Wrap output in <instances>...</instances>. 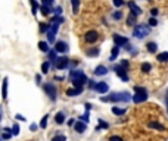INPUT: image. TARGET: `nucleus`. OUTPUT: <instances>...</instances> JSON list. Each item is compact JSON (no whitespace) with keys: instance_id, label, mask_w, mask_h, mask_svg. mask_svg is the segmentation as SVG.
Instances as JSON below:
<instances>
[{"instance_id":"obj_2","label":"nucleus","mask_w":168,"mask_h":141,"mask_svg":"<svg viewBox=\"0 0 168 141\" xmlns=\"http://www.w3.org/2000/svg\"><path fill=\"white\" fill-rule=\"evenodd\" d=\"M131 100V96L124 91V93H112L109 96H103L100 97V101H109V103H127V101Z\"/></svg>"},{"instance_id":"obj_7","label":"nucleus","mask_w":168,"mask_h":141,"mask_svg":"<svg viewBox=\"0 0 168 141\" xmlns=\"http://www.w3.org/2000/svg\"><path fill=\"white\" fill-rule=\"evenodd\" d=\"M53 49L56 50V52H58V53L65 54V53H68V50H69V46H68L67 41L59 40V41H56V43H55V47H53Z\"/></svg>"},{"instance_id":"obj_4","label":"nucleus","mask_w":168,"mask_h":141,"mask_svg":"<svg viewBox=\"0 0 168 141\" xmlns=\"http://www.w3.org/2000/svg\"><path fill=\"white\" fill-rule=\"evenodd\" d=\"M69 63H71L69 57H67V56H61V57L56 59L55 66H56L58 71H64V69H68V68H69Z\"/></svg>"},{"instance_id":"obj_10","label":"nucleus","mask_w":168,"mask_h":141,"mask_svg":"<svg viewBox=\"0 0 168 141\" xmlns=\"http://www.w3.org/2000/svg\"><path fill=\"white\" fill-rule=\"evenodd\" d=\"M114 43H115V46L122 47V46H125V44H128V38L127 37H122L120 34H114Z\"/></svg>"},{"instance_id":"obj_29","label":"nucleus","mask_w":168,"mask_h":141,"mask_svg":"<svg viewBox=\"0 0 168 141\" xmlns=\"http://www.w3.org/2000/svg\"><path fill=\"white\" fill-rule=\"evenodd\" d=\"M146 47H148V52H149V53H155V52H156V49H158L156 43H154V41L148 43V44H146Z\"/></svg>"},{"instance_id":"obj_22","label":"nucleus","mask_w":168,"mask_h":141,"mask_svg":"<svg viewBox=\"0 0 168 141\" xmlns=\"http://www.w3.org/2000/svg\"><path fill=\"white\" fill-rule=\"evenodd\" d=\"M86 53H87V56H90V57H94V56H99L100 50H99V47H94V49H88Z\"/></svg>"},{"instance_id":"obj_17","label":"nucleus","mask_w":168,"mask_h":141,"mask_svg":"<svg viewBox=\"0 0 168 141\" xmlns=\"http://www.w3.org/2000/svg\"><path fill=\"white\" fill-rule=\"evenodd\" d=\"M128 7H130V10H131V14H133V15H136V16L141 14V9H140V7H139V6H137V5H136L134 2H128Z\"/></svg>"},{"instance_id":"obj_13","label":"nucleus","mask_w":168,"mask_h":141,"mask_svg":"<svg viewBox=\"0 0 168 141\" xmlns=\"http://www.w3.org/2000/svg\"><path fill=\"white\" fill-rule=\"evenodd\" d=\"M7 87H9V78L5 76L2 82V99L3 100H7Z\"/></svg>"},{"instance_id":"obj_24","label":"nucleus","mask_w":168,"mask_h":141,"mask_svg":"<svg viewBox=\"0 0 168 141\" xmlns=\"http://www.w3.org/2000/svg\"><path fill=\"white\" fill-rule=\"evenodd\" d=\"M47 123H49V115H44L43 118H41V121H40V123H39V127L41 128V129H46V127H47Z\"/></svg>"},{"instance_id":"obj_44","label":"nucleus","mask_w":168,"mask_h":141,"mask_svg":"<svg viewBox=\"0 0 168 141\" xmlns=\"http://www.w3.org/2000/svg\"><path fill=\"white\" fill-rule=\"evenodd\" d=\"M109 141H124L121 138V137H118V135H112L111 138H109Z\"/></svg>"},{"instance_id":"obj_20","label":"nucleus","mask_w":168,"mask_h":141,"mask_svg":"<svg viewBox=\"0 0 168 141\" xmlns=\"http://www.w3.org/2000/svg\"><path fill=\"white\" fill-rule=\"evenodd\" d=\"M50 65H52V62H49V61L43 62V63H41V74L46 75L47 72L50 71Z\"/></svg>"},{"instance_id":"obj_42","label":"nucleus","mask_w":168,"mask_h":141,"mask_svg":"<svg viewBox=\"0 0 168 141\" xmlns=\"http://www.w3.org/2000/svg\"><path fill=\"white\" fill-rule=\"evenodd\" d=\"M47 29H49V24H43V22H41L40 24V31L41 33H46Z\"/></svg>"},{"instance_id":"obj_19","label":"nucleus","mask_w":168,"mask_h":141,"mask_svg":"<svg viewBox=\"0 0 168 141\" xmlns=\"http://www.w3.org/2000/svg\"><path fill=\"white\" fill-rule=\"evenodd\" d=\"M118 54H120V47L115 46L114 49H112V52H111V56H109V61L114 62L117 57H118Z\"/></svg>"},{"instance_id":"obj_37","label":"nucleus","mask_w":168,"mask_h":141,"mask_svg":"<svg viewBox=\"0 0 168 141\" xmlns=\"http://www.w3.org/2000/svg\"><path fill=\"white\" fill-rule=\"evenodd\" d=\"M112 18H114V19H117V21H120L122 18V12H121V10H117V12H114V14H112Z\"/></svg>"},{"instance_id":"obj_6","label":"nucleus","mask_w":168,"mask_h":141,"mask_svg":"<svg viewBox=\"0 0 168 141\" xmlns=\"http://www.w3.org/2000/svg\"><path fill=\"white\" fill-rule=\"evenodd\" d=\"M97 38H99V33H97V31H94V29H90V31H87V33H86V35H84V41H86V43H88V44H93V43H96V41H97Z\"/></svg>"},{"instance_id":"obj_5","label":"nucleus","mask_w":168,"mask_h":141,"mask_svg":"<svg viewBox=\"0 0 168 141\" xmlns=\"http://www.w3.org/2000/svg\"><path fill=\"white\" fill-rule=\"evenodd\" d=\"M149 27H146V25H136L134 27V31H133V35L134 37H137V38H143L145 35H148L149 34Z\"/></svg>"},{"instance_id":"obj_1","label":"nucleus","mask_w":168,"mask_h":141,"mask_svg":"<svg viewBox=\"0 0 168 141\" xmlns=\"http://www.w3.org/2000/svg\"><path fill=\"white\" fill-rule=\"evenodd\" d=\"M68 78L72 82V87H77V88H84V85L88 82L87 75L84 74L83 71H80V69H69Z\"/></svg>"},{"instance_id":"obj_40","label":"nucleus","mask_w":168,"mask_h":141,"mask_svg":"<svg viewBox=\"0 0 168 141\" xmlns=\"http://www.w3.org/2000/svg\"><path fill=\"white\" fill-rule=\"evenodd\" d=\"M39 128H40V127H39V123H34V122H33V123L30 125V131H31V132H35Z\"/></svg>"},{"instance_id":"obj_23","label":"nucleus","mask_w":168,"mask_h":141,"mask_svg":"<svg viewBox=\"0 0 168 141\" xmlns=\"http://www.w3.org/2000/svg\"><path fill=\"white\" fill-rule=\"evenodd\" d=\"M30 3H31V10H33V15H35L39 12V9H40V5H39V2L37 0H30Z\"/></svg>"},{"instance_id":"obj_39","label":"nucleus","mask_w":168,"mask_h":141,"mask_svg":"<svg viewBox=\"0 0 168 141\" xmlns=\"http://www.w3.org/2000/svg\"><path fill=\"white\" fill-rule=\"evenodd\" d=\"M53 12H55V15H56V16H61V15H62V6H56L53 9Z\"/></svg>"},{"instance_id":"obj_52","label":"nucleus","mask_w":168,"mask_h":141,"mask_svg":"<svg viewBox=\"0 0 168 141\" xmlns=\"http://www.w3.org/2000/svg\"><path fill=\"white\" fill-rule=\"evenodd\" d=\"M84 108H86V110H88V112H90V109H92V104H90V103H86V104H84Z\"/></svg>"},{"instance_id":"obj_53","label":"nucleus","mask_w":168,"mask_h":141,"mask_svg":"<svg viewBox=\"0 0 168 141\" xmlns=\"http://www.w3.org/2000/svg\"><path fill=\"white\" fill-rule=\"evenodd\" d=\"M0 141H3V138H2V135H0Z\"/></svg>"},{"instance_id":"obj_16","label":"nucleus","mask_w":168,"mask_h":141,"mask_svg":"<svg viewBox=\"0 0 168 141\" xmlns=\"http://www.w3.org/2000/svg\"><path fill=\"white\" fill-rule=\"evenodd\" d=\"M108 74V68L105 65H99V66L94 68V75H97V76H103V75Z\"/></svg>"},{"instance_id":"obj_47","label":"nucleus","mask_w":168,"mask_h":141,"mask_svg":"<svg viewBox=\"0 0 168 141\" xmlns=\"http://www.w3.org/2000/svg\"><path fill=\"white\" fill-rule=\"evenodd\" d=\"M120 65H121L122 68H125L127 71H128V68H130V63H128L127 61H121V63H120Z\"/></svg>"},{"instance_id":"obj_25","label":"nucleus","mask_w":168,"mask_h":141,"mask_svg":"<svg viewBox=\"0 0 168 141\" xmlns=\"http://www.w3.org/2000/svg\"><path fill=\"white\" fill-rule=\"evenodd\" d=\"M149 128H154V129H158V131H165V127L161 125L159 122H150V123H149Z\"/></svg>"},{"instance_id":"obj_31","label":"nucleus","mask_w":168,"mask_h":141,"mask_svg":"<svg viewBox=\"0 0 168 141\" xmlns=\"http://www.w3.org/2000/svg\"><path fill=\"white\" fill-rule=\"evenodd\" d=\"M112 113L117 115V116H122V115L125 113V109H121V108H117V106H114V108H112Z\"/></svg>"},{"instance_id":"obj_14","label":"nucleus","mask_w":168,"mask_h":141,"mask_svg":"<svg viewBox=\"0 0 168 141\" xmlns=\"http://www.w3.org/2000/svg\"><path fill=\"white\" fill-rule=\"evenodd\" d=\"M84 91V88H77V87H71L67 90V96L68 97H77V96H80L83 94Z\"/></svg>"},{"instance_id":"obj_28","label":"nucleus","mask_w":168,"mask_h":141,"mask_svg":"<svg viewBox=\"0 0 168 141\" xmlns=\"http://www.w3.org/2000/svg\"><path fill=\"white\" fill-rule=\"evenodd\" d=\"M109 128V123L105 122L103 119H99V125L96 127V131H100V129H108Z\"/></svg>"},{"instance_id":"obj_27","label":"nucleus","mask_w":168,"mask_h":141,"mask_svg":"<svg viewBox=\"0 0 168 141\" xmlns=\"http://www.w3.org/2000/svg\"><path fill=\"white\" fill-rule=\"evenodd\" d=\"M71 6H72L74 15H77L78 14V9H80V0H71Z\"/></svg>"},{"instance_id":"obj_54","label":"nucleus","mask_w":168,"mask_h":141,"mask_svg":"<svg viewBox=\"0 0 168 141\" xmlns=\"http://www.w3.org/2000/svg\"><path fill=\"white\" fill-rule=\"evenodd\" d=\"M167 93H168V91H167Z\"/></svg>"},{"instance_id":"obj_51","label":"nucleus","mask_w":168,"mask_h":141,"mask_svg":"<svg viewBox=\"0 0 168 141\" xmlns=\"http://www.w3.org/2000/svg\"><path fill=\"white\" fill-rule=\"evenodd\" d=\"M2 119H3V108L0 104V123H2Z\"/></svg>"},{"instance_id":"obj_35","label":"nucleus","mask_w":168,"mask_h":141,"mask_svg":"<svg viewBox=\"0 0 168 141\" xmlns=\"http://www.w3.org/2000/svg\"><path fill=\"white\" fill-rule=\"evenodd\" d=\"M52 141H67V137H65L64 134H58L52 138Z\"/></svg>"},{"instance_id":"obj_12","label":"nucleus","mask_w":168,"mask_h":141,"mask_svg":"<svg viewBox=\"0 0 168 141\" xmlns=\"http://www.w3.org/2000/svg\"><path fill=\"white\" fill-rule=\"evenodd\" d=\"M55 122H56V125H64L65 122H67V115H65V112H56V115H55Z\"/></svg>"},{"instance_id":"obj_36","label":"nucleus","mask_w":168,"mask_h":141,"mask_svg":"<svg viewBox=\"0 0 168 141\" xmlns=\"http://www.w3.org/2000/svg\"><path fill=\"white\" fill-rule=\"evenodd\" d=\"M150 69H152L150 63H141V71L143 72H150Z\"/></svg>"},{"instance_id":"obj_11","label":"nucleus","mask_w":168,"mask_h":141,"mask_svg":"<svg viewBox=\"0 0 168 141\" xmlns=\"http://www.w3.org/2000/svg\"><path fill=\"white\" fill-rule=\"evenodd\" d=\"M72 128H74V131L77 134H84L86 129H87V123H84V122H81V121H77Z\"/></svg>"},{"instance_id":"obj_33","label":"nucleus","mask_w":168,"mask_h":141,"mask_svg":"<svg viewBox=\"0 0 168 141\" xmlns=\"http://www.w3.org/2000/svg\"><path fill=\"white\" fill-rule=\"evenodd\" d=\"M136 18H137V16H136V15H128V18H127V25H134L136 24Z\"/></svg>"},{"instance_id":"obj_41","label":"nucleus","mask_w":168,"mask_h":141,"mask_svg":"<svg viewBox=\"0 0 168 141\" xmlns=\"http://www.w3.org/2000/svg\"><path fill=\"white\" fill-rule=\"evenodd\" d=\"M15 118H16V121H22V122L27 121V118H25L24 115H21V113H16L15 115Z\"/></svg>"},{"instance_id":"obj_45","label":"nucleus","mask_w":168,"mask_h":141,"mask_svg":"<svg viewBox=\"0 0 168 141\" xmlns=\"http://www.w3.org/2000/svg\"><path fill=\"white\" fill-rule=\"evenodd\" d=\"M149 25H150V27H155V25H158V21L155 19V18H150V19H149Z\"/></svg>"},{"instance_id":"obj_38","label":"nucleus","mask_w":168,"mask_h":141,"mask_svg":"<svg viewBox=\"0 0 168 141\" xmlns=\"http://www.w3.org/2000/svg\"><path fill=\"white\" fill-rule=\"evenodd\" d=\"M134 93H148V90L143 87H139V85H136L134 87Z\"/></svg>"},{"instance_id":"obj_30","label":"nucleus","mask_w":168,"mask_h":141,"mask_svg":"<svg viewBox=\"0 0 168 141\" xmlns=\"http://www.w3.org/2000/svg\"><path fill=\"white\" fill-rule=\"evenodd\" d=\"M80 121L81 122H84V123H88V121H90V112L88 110H86L84 113L80 116Z\"/></svg>"},{"instance_id":"obj_34","label":"nucleus","mask_w":168,"mask_h":141,"mask_svg":"<svg viewBox=\"0 0 168 141\" xmlns=\"http://www.w3.org/2000/svg\"><path fill=\"white\" fill-rule=\"evenodd\" d=\"M10 129H12V134H14V137L19 135V125H18V123H14Z\"/></svg>"},{"instance_id":"obj_32","label":"nucleus","mask_w":168,"mask_h":141,"mask_svg":"<svg viewBox=\"0 0 168 141\" xmlns=\"http://www.w3.org/2000/svg\"><path fill=\"white\" fill-rule=\"evenodd\" d=\"M40 12H41V15H44V16H47V15L50 14L52 10H50V6H40Z\"/></svg>"},{"instance_id":"obj_15","label":"nucleus","mask_w":168,"mask_h":141,"mask_svg":"<svg viewBox=\"0 0 168 141\" xmlns=\"http://www.w3.org/2000/svg\"><path fill=\"white\" fill-rule=\"evenodd\" d=\"M131 100L134 103H141V101L148 100V93H134V96L131 97Z\"/></svg>"},{"instance_id":"obj_48","label":"nucleus","mask_w":168,"mask_h":141,"mask_svg":"<svg viewBox=\"0 0 168 141\" xmlns=\"http://www.w3.org/2000/svg\"><path fill=\"white\" fill-rule=\"evenodd\" d=\"M53 2L55 0H43V5H44V6H52Z\"/></svg>"},{"instance_id":"obj_3","label":"nucleus","mask_w":168,"mask_h":141,"mask_svg":"<svg viewBox=\"0 0 168 141\" xmlns=\"http://www.w3.org/2000/svg\"><path fill=\"white\" fill-rule=\"evenodd\" d=\"M43 90H44L46 96L49 97V100L56 101V99H58V88H56L53 82H44L43 84Z\"/></svg>"},{"instance_id":"obj_9","label":"nucleus","mask_w":168,"mask_h":141,"mask_svg":"<svg viewBox=\"0 0 168 141\" xmlns=\"http://www.w3.org/2000/svg\"><path fill=\"white\" fill-rule=\"evenodd\" d=\"M114 71L122 81H128V74H127V69L125 68H122L121 65H117V66H114Z\"/></svg>"},{"instance_id":"obj_21","label":"nucleus","mask_w":168,"mask_h":141,"mask_svg":"<svg viewBox=\"0 0 168 141\" xmlns=\"http://www.w3.org/2000/svg\"><path fill=\"white\" fill-rule=\"evenodd\" d=\"M47 56H49V62H56V59L59 57V56H58V52H56L55 49H53V50L50 49V52L47 53Z\"/></svg>"},{"instance_id":"obj_49","label":"nucleus","mask_w":168,"mask_h":141,"mask_svg":"<svg viewBox=\"0 0 168 141\" xmlns=\"http://www.w3.org/2000/svg\"><path fill=\"white\" fill-rule=\"evenodd\" d=\"M150 14H152V18H155V16H156L158 14H159V12H158V9H155V7H154V9L150 10Z\"/></svg>"},{"instance_id":"obj_26","label":"nucleus","mask_w":168,"mask_h":141,"mask_svg":"<svg viewBox=\"0 0 168 141\" xmlns=\"http://www.w3.org/2000/svg\"><path fill=\"white\" fill-rule=\"evenodd\" d=\"M158 62H161V63H165V62H168V52H162V53L158 54Z\"/></svg>"},{"instance_id":"obj_50","label":"nucleus","mask_w":168,"mask_h":141,"mask_svg":"<svg viewBox=\"0 0 168 141\" xmlns=\"http://www.w3.org/2000/svg\"><path fill=\"white\" fill-rule=\"evenodd\" d=\"M35 81H37V84H39V85L41 84V75H40V74L35 75Z\"/></svg>"},{"instance_id":"obj_43","label":"nucleus","mask_w":168,"mask_h":141,"mask_svg":"<svg viewBox=\"0 0 168 141\" xmlns=\"http://www.w3.org/2000/svg\"><path fill=\"white\" fill-rule=\"evenodd\" d=\"M114 5L117 7H121L122 5H124V0H114Z\"/></svg>"},{"instance_id":"obj_46","label":"nucleus","mask_w":168,"mask_h":141,"mask_svg":"<svg viewBox=\"0 0 168 141\" xmlns=\"http://www.w3.org/2000/svg\"><path fill=\"white\" fill-rule=\"evenodd\" d=\"M75 122H77L75 119H72V118H69V119L67 121V123H68V127H74V125H75Z\"/></svg>"},{"instance_id":"obj_18","label":"nucleus","mask_w":168,"mask_h":141,"mask_svg":"<svg viewBox=\"0 0 168 141\" xmlns=\"http://www.w3.org/2000/svg\"><path fill=\"white\" fill-rule=\"evenodd\" d=\"M39 49H40L43 53H49L50 52V47H49L47 41H39Z\"/></svg>"},{"instance_id":"obj_8","label":"nucleus","mask_w":168,"mask_h":141,"mask_svg":"<svg viewBox=\"0 0 168 141\" xmlns=\"http://www.w3.org/2000/svg\"><path fill=\"white\" fill-rule=\"evenodd\" d=\"M93 90L96 91V93H99V94H106L108 91H109V85H108L105 81H99V82L94 84Z\"/></svg>"}]
</instances>
